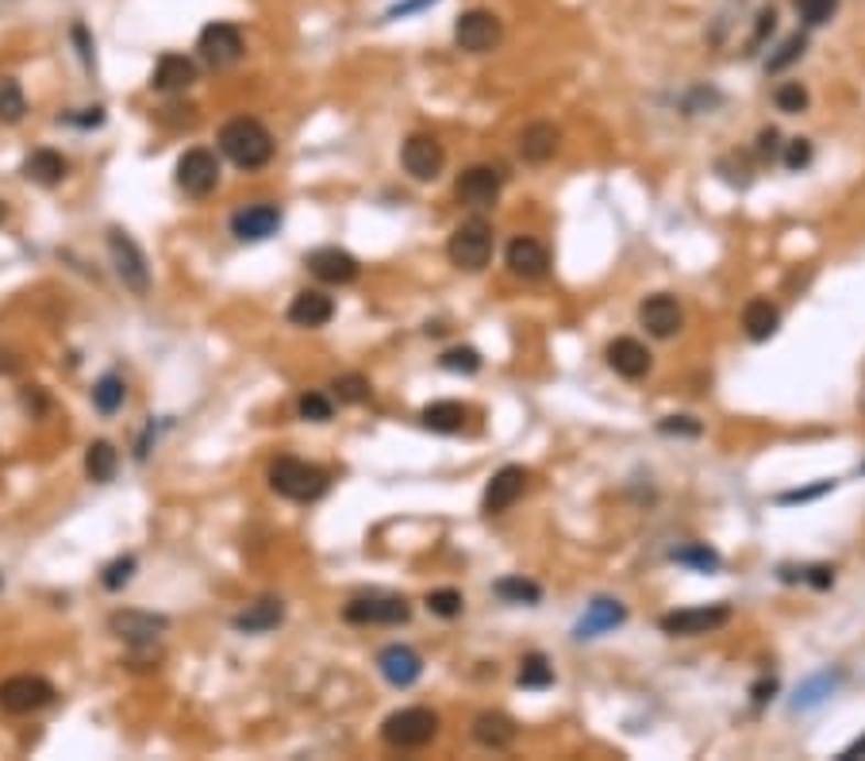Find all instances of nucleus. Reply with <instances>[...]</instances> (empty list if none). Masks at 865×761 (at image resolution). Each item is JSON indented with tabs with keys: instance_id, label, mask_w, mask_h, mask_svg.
Returning a JSON list of instances; mask_svg holds the SVG:
<instances>
[{
	"instance_id": "nucleus-1",
	"label": "nucleus",
	"mask_w": 865,
	"mask_h": 761,
	"mask_svg": "<svg viewBox=\"0 0 865 761\" xmlns=\"http://www.w3.org/2000/svg\"><path fill=\"white\" fill-rule=\"evenodd\" d=\"M220 151L239 169H262L274 158V135L254 115H236V120H228L220 128Z\"/></svg>"
},
{
	"instance_id": "nucleus-2",
	"label": "nucleus",
	"mask_w": 865,
	"mask_h": 761,
	"mask_svg": "<svg viewBox=\"0 0 865 761\" xmlns=\"http://www.w3.org/2000/svg\"><path fill=\"white\" fill-rule=\"evenodd\" d=\"M327 485H331L327 473L311 462H300V457H277V462L270 465V488L293 504L319 500V496L327 493Z\"/></svg>"
},
{
	"instance_id": "nucleus-3",
	"label": "nucleus",
	"mask_w": 865,
	"mask_h": 761,
	"mask_svg": "<svg viewBox=\"0 0 865 761\" xmlns=\"http://www.w3.org/2000/svg\"><path fill=\"white\" fill-rule=\"evenodd\" d=\"M447 258L458 269H466V274H481L493 262V228H489V220L470 216V220L458 223L447 243Z\"/></svg>"
},
{
	"instance_id": "nucleus-4",
	"label": "nucleus",
	"mask_w": 865,
	"mask_h": 761,
	"mask_svg": "<svg viewBox=\"0 0 865 761\" xmlns=\"http://www.w3.org/2000/svg\"><path fill=\"white\" fill-rule=\"evenodd\" d=\"M439 735V716L431 708H401L381 724V739L393 750H419Z\"/></svg>"
},
{
	"instance_id": "nucleus-5",
	"label": "nucleus",
	"mask_w": 865,
	"mask_h": 761,
	"mask_svg": "<svg viewBox=\"0 0 865 761\" xmlns=\"http://www.w3.org/2000/svg\"><path fill=\"white\" fill-rule=\"evenodd\" d=\"M342 619L354 627H401L412 619V604L404 596H388V593L354 596L342 608Z\"/></svg>"
},
{
	"instance_id": "nucleus-6",
	"label": "nucleus",
	"mask_w": 865,
	"mask_h": 761,
	"mask_svg": "<svg viewBox=\"0 0 865 761\" xmlns=\"http://www.w3.org/2000/svg\"><path fill=\"white\" fill-rule=\"evenodd\" d=\"M108 254H112L116 277L123 282V289H131L135 297H146V293H151V266H146L135 239H131L128 231L112 228L108 231Z\"/></svg>"
},
{
	"instance_id": "nucleus-7",
	"label": "nucleus",
	"mask_w": 865,
	"mask_h": 761,
	"mask_svg": "<svg viewBox=\"0 0 865 761\" xmlns=\"http://www.w3.org/2000/svg\"><path fill=\"white\" fill-rule=\"evenodd\" d=\"M54 685L35 673H20V677H8L0 685V712L8 716H31V712H43L46 704H54Z\"/></svg>"
},
{
	"instance_id": "nucleus-8",
	"label": "nucleus",
	"mask_w": 865,
	"mask_h": 761,
	"mask_svg": "<svg viewBox=\"0 0 865 761\" xmlns=\"http://www.w3.org/2000/svg\"><path fill=\"white\" fill-rule=\"evenodd\" d=\"M220 185V158L205 146H193L177 158V189L193 200H205Z\"/></svg>"
},
{
	"instance_id": "nucleus-9",
	"label": "nucleus",
	"mask_w": 865,
	"mask_h": 761,
	"mask_svg": "<svg viewBox=\"0 0 865 761\" xmlns=\"http://www.w3.org/2000/svg\"><path fill=\"white\" fill-rule=\"evenodd\" d=\"M504 38V27L501 20H496V12H489V8H470V12L458 15L455 23V43L462 46L466 54H489L496 51Z\"/></svg>"
},
{
	"instance_id": "nucleus-10",
	"label": "nucleus",
	"mask_w": 865,
	"mask_h": 761,
	"mask_svg": "<svg viewBox=\"0 0 865 761\" xmlns=\"http://www.w3.org/2000/svg\"><path fill=\"white\" fill-rule=\"evenodd\" d=\"M727 624H731V604H700V608H681V611H669V616L658 619L661 631L681 635V639H692V635H712Z\"/></svg>"
},
{
	"instance_id": "nucleus-11",
	"label": "nucleus",
	"mask_w": 865,
	"mask_h": 761,
	"mask_svg": "<svg viewBox=\"0 0 865 761\" xmlns=\"http://www.w3.org/2000/svg\"><path fill=\"white\" fill-rule=\"evenodd\" d=\"M197 51H200V58H205L212 69H228V66H236V62L243 58V51H247L243 31H239L236 23L216 20V23H208V27L200 31Z\"/></svg>"
},
{
	"instance_id": "nucleus-12",
	"label": "nucleus",
	"mask_w": 865,
	"mask_h": 761,
	"mask_svg": "<svg viewBox=\"0 0 865 761\" xmlns=\"http://www.w3.org/2000/svg\"><path fill=\"white\" fill-rule=\"evenodd\" d=\"M501 189H504V169L501 166H485V162H481V166L462 169V174H458V181H455L458 200H462V205H473V208L496 205Z\"/></svg>"
},
{
	"instance_id": "nucleus-13",
	"label": "nucleus",
	"mask_w": 865,
	"mask_h": 761,
	"mask_svg": "<svg viewBox=\"0 0 865 761\" xmlns=\"http://www.w3.org/2000/svg\"><path fill=\"white\" fill-rule=\"evenodd\" d=\"M401 162H404V169H408V177H416V181H435V177L442 174V166H447V151H442V143L435 135H408V143H404V151H401Z\"/></svg>"
},
{
	"instance_id": "nucleus-14",
	"label": "nucleus",
	"mask_w": 865,
	"mask_h": 761,
	"mask_svg": "<svg viewBox=\"0 0 865 761\" xmlns=\"http://www.w3.org/2000/svg\"><path fill=\"white\" fill-rule=\"evenodd\" d=\"M304 266H308L311 277H319L324 285H350L358 274H362L358 258L350 251H342V246H319V251H311L308 258H304Z\"/></svg>"
},
{
	"instance_id": "nucleus-15",
	"label": "nucleus",
	"mask_w": 865,
	"mask_h": 761,
	"mask_svg": "<svg viewBox=\"0 0 865 761\" xmlns=\"http://www.w3.org/2000/svg\"><path fill=\"white\" fill-rule=\"evenodd\" d=\"M638 323L650 331L654 339H674L685 328V312L669 293H654L638 305Z\"/></svg>"
},
{
	"instance_id": "nucleus-16",
	"label": "nucleus",
	"mask_w": 865,
	"mask_h": 761,
	"mask_svg": "<svg viewBox=\"0 0 865 761\" xmlns=\"http://www.w3.org/2000/svg\"><path fill=\"white\" fill-rule=\"evenodd\" d=\"M108 627H112L116 639L139 650V647H154V639H158L169 624H166V616H151V611H116V616L108 619Z\"/></svg>"
},
{
	"instance_id": "nucleus-17",
	"label": "nucleus",
	"mask_w": 865,
	"mask_h": 761,
	"mask_svg": "<svg viewBox=\"0 0 865 761\" xmlns=\"http://www.w3.org/2000/svg\"><path fill=\"white\" fill-rule=\"evenodd\" d=\"M377 670L393 688H408L424 677V658H419L412 647H404V642H388V647L377 654Z\"/></svg>"
},
{
	"instance_id": "nucleus-18",
	"label": "nucleus",
	"mask_w": 865,
	"mask_h": 761,
	"mask_svg": "<svg viewBox=\"0 0 865 761\" xmlns=\"http://www.w3.org/2000/svg\"><path fill=\"white\" fill-rule=\"evenodd\" d=\"M527 488V470L524 465H504V470L493 473V481L485 485V496H481V508H485V516H501V511H508L512 504L524 496Z\"/></svg>"
},
{
	"instance_id": "nucleus-19",
	"label": "nucleus",
	"mask_w": 865,
	"mask_h": 761,
	"mask_svg": "<svg viewBox=\"0 0 865 761\" xmlns=\"http://www.w3.org/2000/svg\"><path fill=\"white\" fill-rule=\"evenodd\" d=\"M282 228V208L277 205H247L231 216V235L243 243H262V239L277 235Z\"/></svg>"
},
{
	"instance_id": "nucleus-20",
	"label": "nucleus",
	"mask_w": 865,
	"mask_h": 761,
	"mask_svg": "<svg viewBox=\"0 0 865 761\" xmlns=\"http://www.w3.org/2000/svg\"><path fill=\"white\" fill-rule=\"evenodd\" d=\"M504 262H508L512 274L524 277V282H539V277H547V269H550L547 246H543L539 239H527V235L512 239L508 251H504Z\"/></svg>"
},
{
	"instance_id": "nucleus-21",
	"label": "nucleus",
	"mask_w": 865,
	"mask_h": 761,
	"mask_svg": "<svg viewBox=\"0 0 865 761\" xmlns=\"http://www.w3.org/2000/svg\"><path fill=\"white\" fill-rule=\"evenodd\" d=\"M627 619V608H623L620 600H612V596H596V600L584 608V616H581V624H577V631H573V639H596V635H604V631H615V627Z\"/></svg>"
},
{
	"instance_id": "nucleus-22",
	"label": "nucleus",
	"mask_w": 865,
	"mask_h": 761,
	"mask_svg": "<svg viewBox=\"0 0 865 761\" xmlns=\"http://www.w3.org/2000/svg\"><path fill=\"white\" fill-rule=\"evenodd\" d=\"M558 146H562V131L555 123L539 120L532 128H524V135H519V158L532 162V166H543V162L555 158Z\"/></svg>"
},
{
	"instance_id": "nucleus-23",
	"label": "nucleus",
	"mask_w": 865,
	"mask_h": 761,
	"mask_svg": "<svg viewBox=\"0 0 865 761\" xmlns=\"http://www.w3.org/2000/svg\"><path fill=\"white\" fill-rule=\"evenodd\" d=\"M650 351H646L638 339H615V343H607V366L615 370L620 377L627 380H638L650 374Z\"/></svg>"
},
{
	"instance_id": "nucleus-24",
	"label": "nucleus",
	"mask_w": 865,
	"mask_h": 761,
	"mask_svg": "<svg viewBox=\"0 0 865 761\" xmlns=\"http://www.w3.org/2000/svg\"><path fill=\"white\" fill-rule=\"evenodd\" d=\"M193 81H197V62L189 54H162L151 77V85L158 92H185Z\"/></svg>"
},
{
	"instance_id": "nucleus-25",
	"label": "nucleus",
	"mask_w": 865,
	"mask_h": 761,
	"mask_svg": "<svg viewBox=\"0 0 865 761\" xmlns=\"http://www.w3.org/2000/svg\"><path fill=\"white\" fill-rule=\"evenodd\" d=\"M331 316H335V300L319 289L296 293L293 305H288V323H296V328H324V323H331Z\"/></svg>"
},
{
	"instance_id": "nucleus-26",
	"label": "nucleus",
	"mask_w": 865,
	"mask_h": 761,
	"mask_svg": "<svg viewBox=\"0 0 865 761\" xmlns=\"http://www.w3.org/2000/svg\"><path fill=\"white\" fill-rule=\"evenodd\" d=\"M516 735H519L516 719L504 716V712H481L473 719V742L485 750H508L516 742Z\"/></svg>"
},
{
	"instance_id": "nucleus-27",
	"label": "nucleus",
	"mask_w": 865,
	"mask_h": 761,
	"mask_svg": "<svg viewBox=\"0 0 865 761\" xmlns=\"http://www.w3.org/2000/svg\"><path fill=\"white\" fill-rule=\"evenodd\" d=\"M285 619V604L277 600V596H262V600H254L247 611H239L236 619H231V627L243 635H266V631H277Z\"/></svg>"
},
{
	"instance_id": "nucleus-28",
	"label": "nucleus",
	"mask_w": 865,
	"mask_h": 761,
	"mask_svg": "<svg viewBox=\"0 0 865 761\" xmlns=\"http://www.w3.org/2000/svg\"><path fill=\"white\" fill-rule=\"evenodd\" d=\"M69 162L62 158L58 151H31L28 158H23V177L35 185H43V189H54V185H62V177H66Z\"/></svg>"
},
{
	"instance_id": "nucleus-29",
	"label": "nucleus",
	"mask_w": 865,
	"mask_h": 761,
	"mask_svg": "<svg viewBox=\"0 0 865 761\" xmlns=\"http://www.w3.org/2000/svg\"><path fill=\"white\" fill-rule=\"evenodd\" d=\"M777 328H781V312H777V305H769V300H751V305L743 308V331L751 343H769V339L777 335Z\"/></svg>"
},
{
	"instance_id": "nucleus-30",
	"label": "nucleus",
	"mask_w": 865,
	"mask_h": 761,
	"mask_svg": "<svg viewBox=\"0 0 865 761\" xmlns=\"http://www.w3.org/2000/svg\"><path fill=\"white\" fill-rule=\"evenodd\" d=\"M419 423L435 434H458L466 427V408L458 400H435L419 411Z\"/></svg>"
},
{
	"instance_id": "nucleus-31",
	"label": "nucleus",
	"mask_w": 865,
	"mask_h": 761,
	"mask_svg": "<svg viewBox=\"0 0 865 761\" xmlns=\"http://www.w3.org/2000/svg\"><path fill=\"white\" fill-rule=\"evenodd\" d=\"M116 465H120V454H116L112 442L108 439L89 442V450H85V473H89L97 485H108V481L116 477Z\"/></svg>"
},
{
	"instance_id": "nucleus-32",
	"label": "nucleus",
	"mask_w": 865,
	"mask_h": 761,
	"mask_svg": "<svg viewBox=\"0 0 865 761\" xmlns=\"http://www.w3.org/2000/svg\"><path fill=\"white\" fill-rule=\"evenodd\" d=\"M123 400H128V385H123L120 374H105L97 385H92V408H97L100 416H112V411H120Z\"/></svg>"
},
{
	"instance_id": "nucleus-33",
	"label": "nucleus",
	"mask_w": 865,
	"mask_h": 761,
	"mask_svg": "<svg viewBox=\"0 0 865 761\" xmlns=\"http://www.w3.org/2000/svg\"><path fill=\"white\" fill-rule=\"evenodd\" d=\"M516 681H519V688H550V685H555V665H550L547 654L532 650V654L519 662Z\"/></svg>"
},
{
	"instance_id": "nucleus-34",
	"label": "nucleus",
	"mask_w": 865,
	"mask_h": 761,
	"mask_svg": "<svg viewBox=\"0 0 865 761\" xmlns=\"http://www.w3.org/2000/svg\"><path fill=\"white\" fill-rule=\"evenodd\" d=\"M674 562L677 565H689V570H697V573H715L723 565V558L715 554L708 542H689V547H677L674 550Z\"/></svg>"
},
{
	"instance_id": "nucleus-35",
	"label": "nucleus",
	"mask_w": 865,
	"mask_h": 761,
	"mask_svg": "<svg viewBox=\"0 0 865 761\" xmlns=\"http://www.w3.org/2000/svg\"><path fill=\"white\" fill-rule=\"evenodd\" d=\"M839 681H843V673H820V677H812L808 685L797 688L792 708H815V704H823L839 688Z\"/></svg>"
},
{
	"instance_id": "nucleus-36",
	"label": "nucleus",
	"mask_w": 865,
	"mask_h": 761,
	"mask_svg": "<svg viewBox=\"0 0 865 761\" xmlns=\"http://www.w3.org/2000/svg\"><path fill=\"white\" fill-rule=\"evenodd\" d=\"M28 115V97H23L15 77H0V123H20Z\"/></svg>"
},
{
	"instance_id": "nucleus-37",
	"label": "nucleus",
	"mask_w": 865,
	"mask_h": 761,
	"mask_svg": "<svg viewBox=\"0 0 865 761\" xmlns=\"http://www.w3.org/2000/svg\"><path fill=\"white\" fill-rule=\"evenodd\" d=\"M496 596L508 604H539L543 588L527 577H504V581H496Z\"/></svg>"
},
{
	"instance_id": "nucleus-38",
	"label": "nucleus",
	"mask_w": 865,
	"mask_h": 761,
	"mask_svg": "<svg viewBox=\"0 0 865 761\" xmlns=\"http://www.w3.org/2000/svg\"><path fill=\"white\" fill-rule=\"evenodd\" d=\"M774 104H777V112H785V115H800V112H808L812 97H808V89L800 81H781L774 92Z\"/></svg>"
},
{
	"instance_id": "nucleus-39",
	"label": "nucleus",
	"mask_w": 865,
	"mask_h": 761,
	"mask_svg": "<svg viewBox=\"0 0 865 761\" xmlns=\"http://www.w3.org/2000/svg\"><path fill=\"white\" fill-rule=\"evenodd\" d=\"M331 393L339 404H362V400H370V380L362 374H342L331 380Z\"/></svg>"
},
{
	"instance_id": "nucleus-40",
	"label": "nucleus",
	"mask_w": 865,
	"mask_h": 761,
	"mask_svg": "<svg viewBox=\"0 0 865 761\" xmlns=\"http://www.w3.org/2000/svg\"><path fill=\"white\" fill-rule=\"evenodd\" d=\"M804 51H808V38H804V35H792V38H785V43L777 46V51L766 58V74H781L785 66H792V62H800V58H804Z\"/></svg>"
},
{
	"instance_id": "nucleus-41",
	"label": "nucleus",
	"mask_w": 865,
	"mask_h": 761,
	"mask_svg": "<svg viewBox=\"0 0 865 761\" xmlns=\"http://www.w3.org/2000/svg\"><path fill=\"white\" fill-rule=\"evenodd\" d=\"M797 12L804 20V27H823V23L835 20L839 0H797Z\"/></svg>"
},
{
	"instance_id": "nucleus-42",
	"label": "nucleus",
	"mask_w": 865,
	"mask_h": 761,
	"mask_svg": "<svg viewBox=\"0 0 865 761\" xmlns=\"http://www.w3.org/2000/svg\"><path fill=\"white\" fill-rule=\"evenodd\" d=\"M439 366L447 370V374H478V370H481V354L473 351V346H455V351L442 354Z\"/></svg>"
},
{
	"instance_id": "nucleus-43",
	"label": "nucleus",
	"mask_w": 865,
	"mask_h": 761,
	"mask_svg": "<svg viewBox=\"0 0 865 761\" xmlns=\"http://www.w3.org/2000/svg\"><path fill=\"white\" fill-rule=\"evenodd\" d=\"M131 577H135V558L123 554V558H116V562L105 565V573H100V585H105L108 593H120V588L128 585Z\"/></svg>"
},
{
	"instance_id": "nucleus-44",
	"label": "nucleus",
	"mask_w": 865,
	"mask_h": 761,
	"mask_svg": "<svg viewBox=\"0 0 865 761\" xmlns=\"http://www.w3.org/2000/svg\"><path fill=\"white\" fill-rule=\"evenodd\" d=\"M462 593L458 588H435L431 596H427V608H431V616H439V619H455V616H462Z\"/></svg>"
},
{
	"instance_id": "nucleus-45",
	"label": "nucleus",
	"mask_w": 865,
	"mask_h": 761,
	"mask_svg": "<svg viewBox=\"0 0 865 761\" xmlns=\"http://www.w3.org/2000/svg\"><path fill=\"white\" fill-rule=\"evenodd\" d=\"M296 411H300V419H311V423H327L335 416V404L324 393H304L296 400Z\"/></svg>"
},
{
	"instance_id": "nucleus-46",
	"label": "nucleus",
	"mask_w": 865,
	"mask_h": 761,
	"mask_svg": "<svg viewBox=\"0 0 865 761\" xmlns=\"http://www.w3.org/2000/svg\"><path fill=\"white\" fill-rule=\"evenodd\" d=\"M808 162H812V143H808V139H789V146H785V166L797 174V169H804Z\"/></svg>"
},
{
	"instance_id": "nucleus-47",
	"label": "nucleus",
	"mask_w": 865,
	"mask_h": 761,
	"mask_svg": "<svg viewBox=\"0 0 865 761\" xmlns=\"http://www.w3.org/2000/svg\"><path fill=\"white\" fill-rule=\"evenodd\" d=\"M661 434H700V423L692 416H669L658 423Z\"/></svg>"
},
{
	"instance_id": "nucleus-48",
	"label": "nucleus",
	"mask_w": 865,
	"mask_h": 761,
	"mask_svg": "<svg viewBox=\"0 0 865 761\" xmlns=\"http://www.w3.org/2000/svg\"><path fill=\"white\" fill-rule=\"evenodd\" d=\"M800 581H808L812 588H831L835 585V570L831 565H808V570H800Z\"/></svg>"
},
{
	"instance_id": "nucleus-49",
	"label": "nucleus",
	"mask_w": 865,
	"mask_h": 761,
	"mask_svg": "<svg viewBox=\"0 0 865 761\" xmlns=\"http://www.w3.org/2000/svg\"><path fill=\"white\" fill-rule=\"evenodd\" d=\"M831 488H835V481H823V485H815V488H797V493H781L777 500H781V504H808V500H815V496L831 493Z\"/></svg>"
},
{
	"instance_id": "nucleus-50",
	"label": "nucleus",
	"mask_w": 865,
	"mask_h": 761,
	"mask_svg": "<svg viewBox=\"0 0 865 761\" xmlns=\"http://www.w3.org/2000/svg\"><path fill=\"white\" fill-rule=\"evenodd\" d=\"M777 139H781V135H777V128H766L758 135V151L766 154V158H774V154H777Z\"/></svg>"
},
{
	"instance_id": "nucleus-51",
	"label": "nucleus",
	"mask_w": 865,
	"mask_h": 761,
	"mask_svg": "<svg viewBox=\"0 0 865 761\" xmlns=\"http://www.w3.org/2000/svg\"><path fill=\"white\" fill-rule=\"evenodd\" d=\"M66 120H69V123H81V128H89V123L97 128V123L105 120V112H100V108H89L85 115H66Z\"/></svg>"
},
{
	"instance_id": "nucleus-52",
	"label": "nucleus",
	"mask_w": 865,
	"mask_h": 761,
	"mask_svg": "<svg viewBox=\"0 0 865 761\" xmlns=\"http://www.w3.org/2000/svg\"><path fill=\"white\" fill-rule=\"evenodd\" d=\"M839 761H865V735H862V739H854L851 747L843 750V758H839Z\"/></svg>"
},
{
	"instance_id": "nucleus-53",
	"label": "nucleus",
	"mask_w": 865,
	"mask_h": 761,
	"mask_svg": "<svg viewBox=\"0 0 865 761\" xmlns=\"http://www.w3.org/2000/svg\"><path fill=\"white\" fill-rule=\"evenodd\" d=\"M774 693H777V685H774V681H762V685H754V704H766Z\"/></svg>"
},
{
	"instance_id": "nucleus-54",
	"label": "nucleus",
	"mask_w": 865,
	"mask_h": 761,
	"mask_svg": "<svg viewBox=\"0 0 865 761\" xmlns=\"http://www.w3.org/2000/svg\"><path fill=\"white\" fill-rule=\"evenodd\" d=\"M424 4H431V0H408V4L393 8V12H388V15H393V20H396V15H408V12H419V8H424Z\"/></svg>"
},
{
	"instance_id": "nucleus-55",
	"label": "nucleus",
	"mask_w": 865,
	"mask_h": 761,
	"mask_svg": "<svg viewBox=\"0 0 865 761\" xmlns=\"http://www.w3.org/2000/svg\"><path fill=\"white\" fill-rule=\"evenodd\" d=\"M4 216H8V208H4V200H0V223H4Z\"/></svg>"
},
{
	"instance_id": "nucleus-56",
	"label": "nucleus",
	"mask_w": 865,
	"mask_h": 761,
	"mask_svg": "<svg viewBox=\"0 0 865 761\" xmlns=\"http://www.w3.org/2000/svg\"><path fill=\"white\" fill-rule=\"evenodd\" d=\"M0 585H4V581H0Z\"/></svg>"
},
{
	"instance_id": "nucleus-57",
	"label": "nucleus",
	"mask_w": 865,
	"mask_h": 761,
	"mask_svg": "<svg viewBox=\"0 0 865 761\" xmlns=\"http://www.w3.org/2000/svg\"><path fill=\"white\" fill-rule=\"evenodd\" d=\"M862 470H865V465H862Z\"/></svg>"
}]
</instances>
